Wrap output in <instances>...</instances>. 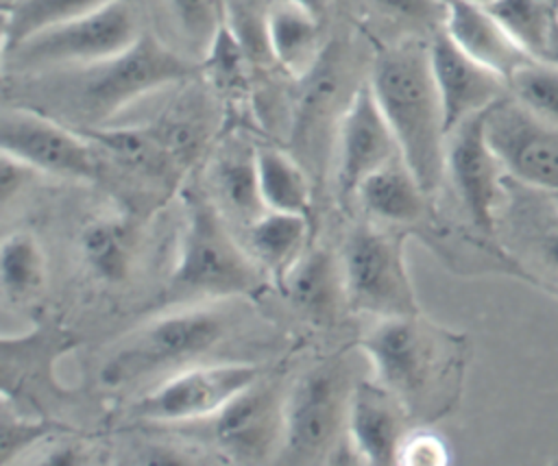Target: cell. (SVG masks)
<instances>
[{"instance_id": "3957f363", "label": "cell", "mask_w": 558, "mask_h": 466, "mask_svg": "<svg viewBox=\"0 0 558 466\" xmlns=\"http://www.w3.org/2000/svg\"><path fill=\"white\" fill-rule=\"evenodd\" d=\"M262 287V268L231 235L220 207L198 192L185 196V224L166 303L233 301Z\"/></svg>"}, {"instance_id": "44dd1931", "label": "cell", "mask_w": 558, "mask_h": 466, "mask_svg": "<svg viewBox=\"0 0 558 466\" xmlns=\"http://www.w3.org/2000/svg\"><path fill=\"white\" fill-rule=\"evenodd\" d=\"M355 198L379 222L390 226L418 224L429 218V194L423 189L403 157L364 179Z\"/></svg>"}, {"instance_id": "1f68e13d", "label": "cell", "mask_w": 558, "mask_h": 466, "mask_svg": "<svg viewBox=\"0 0 558 466\" xmlns=\"http://www.w3.org/2000/svg\"><path fill=\"white\" fill-rule=\"evenodd\" d=\"M170 15L187 41V46L201 59L211 48L216 35L225 24V11L218 0H166Z\"/></svg>"}, {"instance_id": "9a60e30c", "label": "cell", "mask_w": 558, "mask_h": 466, "mask_svg": "<svg viewBox=\"0 0 558 466\" xmlns=\"http://www.w3.org/2000/svg\"><path fill=\"white\" fill-rule=\"evenodd\" d=\"M401 157L395 133L371 89L368 78L349 96L336 126V185L355 198L366 176Z\"/></svg>"}, {"instance_id": "e575fe53", "label": "cell", "mask_w": 558, "mask_h": 466, "mask_svg": "<svg viewBox=\"0 0 558 466\" xmlns=\"http://www.w3.org/2000/svg\"><path fill=\"white\" fill-rule=\"evenodd\" d=\"M449 442L427 425L412 427L397 453V464L405 466H442L451 462Z\"/></svg>"}, {"instance_id": "83f0119b", "label": "cell", "mask_w": 558, "mask_h": 466, "mask_svg": "<svg viewBox=\"0 0 558 466\" xmlns=\"http://www.w3.org/2000/svg\"><path fill=\"white\" fill-rule=\"evenodd\" d=\"M0 285L11 303L35 298L46 285V255L35 235L15 231L0 246Z\"/></svg>"}, {"instance_id": "e0dca14e", "label": "cell", "mask_w": 558, "mask_h": 466, "mask_svg": "<svg viewBox=\"0 0 558 466\" xmlns=\"http://www.w3.org/2000/svg\"><path fill=\"white\" fill-rule=\"evenodd\" d=\"M78 346V335L57 322H37L31 331L0 342V375L4 398H28L35 390H57L54 366Z\"/></svg>"}, {"instance_id": "5b68a950", "label": "cell", "mask_w": 558, "mask_h": 466, "mask_svg": "<svg viewBox=\"0 0 558 466\" xmlns=\"http://www.w3.org/2000/svg\"><path fill=\"white\" fill-rule=\"evenodd\" d=\"M74 70L76 109L87 120L105 122L135 100L190 78L194 65L153 35L142 33L124 52Z\"/></svg>"}, {"instance_id": "277c9868", "label": "cell", "mask_w": 558, "mask_h": 466, "mask_svg": "<svg viewBox=\"0 0 558 466\" xmlns=\"http://www.w3.org/2000/svg\"><path fill=\"white\" fill-rule=\"evenodd\" d=\"M233 327L225 301L181 305L129 333L105 359L100 381L116 390L166 379L211 353Z\"/></svg>"}, {"instance_id": "74e56055", "label": "cell", "mask_w": 558, "mask_h": 466, "mask_svg": "<svg viewBox=\"0 0 558 466\" xmlns=\"http://www.w3.org/2000/svg\"><path fill=\"white\" fill-rule=\"evenodd\" d=\"M266 2H283V4H292V7H299L312 15H316L318 20L325 17L327 9H329V2L331 0H266Z\"/></svg>"}, {"instance_id": "d6986e66", "label": "cell", "mask_w": 558, "mask_h": 466, "mask_svg": "<svg viewBox=\"0 0 558 466\" xmlns=\"http://www.w3.org/2000/svg\"><path fill=\"white\" fill-rule=\"evenodd\" d=\"M442 30L471 59L501 74L506 81L532 57L510 37L488 7L464 0H447Z\"/></svg>"}, {"instance_id": "f1b7e54d", "label": "cell", "mask_w": 558, "mask_h": 466, "mask_svg": "<svg viewBox=\"0 0 558 466\" xmlns=\"http://www.w3.org/2000/svg\"><path fill=\"white\" fill-rule=\"evenodd\" d=\"M107 2L111 0H15L4 9L2 48L9 52L28 37L92 13Z\"/></svg>"}, {"instance_id": "d4e9b609", "label": "cell", "mask_w": 558, "mask_h": 466, "mask_svg": "<svg viewBox=\"0 0 558 466\" xmlns=\"http://www.w3.org/2000/svg\"><path fill=\"white\" fill-rule=\"evenodd\" d=\"M137 233L131 220L107 216L92 220L81 233V253L92 270L105 283L129 279L135 261Z\"/></svg>"}, {"instance_id": "603a6c76", "label": "cell", "mask_w": 558, "mask_h": 466, "mask_svg": "<svg viewBox=\"0 0 558 466\" xmlns=\"http://www.w3.org/2000/svg\"><path fill=\"white\" fill-rule=\"evenodd\" d=\"M255 152L257 148L246 144H231L218 155L211 168L216 205L225 207V218L229 216L242 226H248L266 211L259 194Z\"/></svg>"}, {"instance_id": "7a4b0ae2", "label": "cell", "mask_w": 558, "mask_h": 466, "mask_svg": "<svg viewBox=\"0 0 558 466\" xmlns=\"http://www.w3.org/2000/svg\"><path fill=\"white\" fill-rule=\"evenodd\" d=\"M371 89L395 133L401 157L434 196L445 176V115L429 65V41L386 46L371 70Z\"/></svg>"}, {"instance_id": "9c48e42d", "label": "cell", "mask_w": 558, "mask_h": 466, "mask_svg": "<svg viewBox=\"0 0 558 466\" xmlns=\"http://www.w3.org/2000/svg\"><path fill=\"white\" fill-rule=\"evenodd\" d=\"M259 377V366L246 361L192 364L148 390L133 405V414L142 420L166 425L201 422L218 414Z\"/></svg>"}, {"instance_id": "4dcf8cb0", "label": "cell", "mask_w": 558, "mask_h": 466, "mask_svg": "<svg viewBox=\"0 0 558 466\" xmlns=\"http://www.w3.org/2000/svg\"><path fill=\"white\" fill-rule=\"evenodd\" d=\"M510 96L536 118L558 126V68L530 59L508 78Z\"/></svg>"}, {"instance_id": "30bf717a", "label": "cell", "mask_w": 558, "mask_h": 466, "mask_svg": "<svg viewBox=\"0 0 558 466\" xmlns=\"http://www.w3.org/2000/svg\"><path fill=\"white\" fill-rule=\"evenodd\" d=\"M499 222L506 226L504 248L521 279L558 296V192L530 187L508 176Z\"/></svg>"}, {"instance_id": "2e32d148", "label": "cell", "mask_w": 558, "mask_h": 466, "mask_svg": "<svg viewBox=\"0 0 558 466\" xmlns=\"http://www.w3.org/2000/svg\"><path fill=\"white\" fill-rule=\"evenodd\" d=\"M429 65L447 133L510 94L508 81L501 74L471 59L442 28L429 39Z\"/></svg>"}, {"instance_id": "f35d334b", "label": "cell", "mask_w": 558, "mask_h": 466, "mask_svg": "<svg viewBox=\"0 0 558 466\" xmlns=\"http://www.w3.org/2000/svg\"><path fill=\"white\" fill-rule=\"evenodd\" d=\"M541 61H547V63H551V65L558 68V26H556V30H554V35H551V39H549V44H547V48H545Z\"/></svg>"}, {"instance_id": "d590c367", "label": "cell", "mask_w": 558, "mask_h": 466, "mask_svg": "<svg viewBox=\"0 0 558 466\" xmlns=\"http://www.w3.org/2000/svg\"><path fill=\"white\" fill-rule=\"evenodd\" d=\"M384 15L421 30L436 33L445 24L447 0H371Z\"/></svg>"}, {"instance_id": "ac0fdd59", "label": "cell", "mask_w": 558, "mask_h": 466, "mask_svg": "<svg viewBox=\"0 0 558 466\" xmlns=\"http://www.w3.org/2000/svg\"><path fill=\"white\" fill-rule=\"evenodd\" d=\"M412 418L403 403L375 377L355 381L347 442L355 459L366 464H397L399 446Z\"/></svg>"}, {"instance_id": "6da1fadb", "label": "cell", "mask_w": 558, "mask_h": 466, "mask_svg": "<svg viewBox=\"0 0 558 466\" xmlns=\"http://www.w3.org/2000/svg\"><path fill=\"white\" fill-rule=\"evenodd\" d=\"M373 377L408 409L412 422L447 416L462 392L469 344L462 333L412 316L379 318L360 340Z\"/></svg>"}, {"instance_id": "836d02e7", "label": "cell", "mask_w": 558, "mask_h": 466, "mask_svg": "<svg viewBox=\"0 0 558 466\" xmlns=\"http://www.w3.org/2000/svg\"><path fill=\"white\" fill-rule=\"evenodd\" d=\"M57 429V422L46 418H26L17 416V412H9V405L2 401V418H0V462L9 464L20 457L24 451H31L37 442H41L50 431Z\"/></svg>"}, {"instance_id": "60d3db41", "label": "cell", "mask_w": 558, "mask_h": 466, "mask_svg": "<svg viewBox=\"0 0 558 466\" xmlns=\"http://www.w3.org/2000/svg\"><path fill=\"white\" fill-rule=\"evenodd\" d=\"M556 4H558V0H556Z\"/></svg>"}, {"instance_id": "8d00e7d4", "label": "cell", "mask_w": 558, "mask_h": 466, "mask_svg": "<svg viewBox=\"0 0 558 466\" xmlns=\"http://www.w3.org/2000/svg\"><path fill=\"white\" fill-rule=\"evenodd\" d=\"M39 174L35 168L28 163L20 161L17 157L2 152V163H0V200L2 205H9L13 196H17L33 179Z\"/></svg>"}, {"instance_id": "cb8c5ba5", "label": "cell", "mask_w": 558, "mask_h": 466, "mask_svg": "<svg viewBox=\"0 0 558 466\" xmlns=\"http://www.w3.org/2000/svg\"><path fill=\"white\" fill-rule=\"evenodd\" d=\"M307 233V216L270 209L244 226L248 255L262 270L279 277V283L303 255Z\"/></svg>"}, {"instance_id": "5bb4252c", "label": "cell", "mask_w": 558, "mask_h": 466, "mask_svg": "<svg viewBox=\"0 0 558 466\" xmlns=\"http://www.w3.org/2000/svg\"><path fill=\"white\" fill-rule=\"evenodd\" d=\"M486 135L510 179L558 192V126L508 94L486 111Z\"/></svg>"}, {"instance_id": "ba28073f", "label": "cell", "mask_w": 558, "mask_h": 466, "mask_svg": "<svg viewBox=\"0 0 558 466\" xmlns=\"http://www.w3.org/2000/svg\"><path fill=\"white\" fill-rule=\"evenodd\" d=\"M140 35L131 4L111 0L92 13L28 37L4 57H13L24 68H85L124 52Z\"/></svg>"}, {"instance_id": "ab89813d", "label": "cell", "mask_w": 558, "mask_h": 466, "mask_svg": "<svg viewBox=\"0 0 558 466\" xmlns=\"http://www.w3.org/2000/svg\"><path fill=\"white\" fill-rule=\"evenodd\" d=\"M464 2H473V4H480V7H490V4H495L497 0H464Z\"/></svg>"}, {"instance_id": "f546056e", "label": "cell", "mask_w": 558, "mask_h": 466, "mask_svg": "<svg viewBox=\"0 0 558 466\" xmlns=\"http://www.w3.org/2000/svg\"><path fill=\"white\" fill-rule=\"evenodd\" d=\"M488 9L532 59L543 57L558 26L556 0H497Z\"/></svg>"}, {"instance_id": "8992f818", "label": "cell", "mask_w": 558, "mask_h": 466, "mask_svg": "<svg viewBox=\"0 0 558 466\" xmlns=\"http://www.w3.org/2000/svg\"><path fill=\"white\" fill-rule=\"evenodd\" d=\"M405 233L362 222L347 235L340 263L347 305L379 318L421 311L405 261Z\"/></svg>"}, {"instance_id": "ffe728a7", "label": "cell", "mask_w": 558, "mask_h": 466, "mask_svg": "<svg viewBox=\"0 0 558 466\" xmlns=\"http://www.w3.org/2000/svg\"><path fill=\"white\" fill-rule=\"evenodd\" d=\"M281 287L292 307L316 324L333 322L347 303L342 263L327 248H305L281 279Z\"/></svg>"}, {"instance_id": "4fadbf2b", "label": "cell", "mask_w": 558, "mask_h": 466, "mask_svg": "<svg viewBox=\"0 0 558 466\" xmlns=\"http://www.w3.org/2000/svg\"><path fill=\"white\" fill-rule=\"evenodd\" d=\"M2 152L17 157L39 174L76 181L98 176V155L94 144L33 109H4L0 120Z\"/></svg>"}, {"instance_id": "52a82bcc", "label": "cell", "mask_w": 558, "mask_h": 466, "mask_svg": "<svg viewBox=\"0 0 558 466\" xmlns=\"http://www.w3.org/2000/svg\"><path fill=\"white\" fill-rule=\"evenodd\" d=\"M342 357H331L296 379L286 396L283 457L290 462H325L340 449L355 381Z\"/></svg>"}, {"instance_id": "484cf974", "label": "cell", "mask_w": 558, "mask_h": 466, "mask_svg": "<svg viewBox=\"0 0 558 466\" xmlns=\"http://www.w3.org/2000/svg\"><path fill=\"white\" fill-rule=\"evenodd\" d=\"M255 159L264 207L270 211L307 216L312 205V183L305 168L290 152L272 146H259Z\"/></svg>"}, {"instance_id": "7c38bea8", "label": "cell", "mask_w": 558, "mask_h": 466, "mask_svg": "<svg viewBox=\"0 0 558 466\" xmlns=\"http://www.w3.org/2000/svg\"><path fill=\"white\" fill-rule=\"evenodd\" d=\"M286 392L272 379H255L207 420L209 438L231 462H264L283 446Z\"/></svg>"}, {"instance_id": "7402d4cb", "label": "cell", "mask_w": 558, "mask_h": 466, "mask_svg": "<svg viewBox=\"0 0 558 466\" xmlns=\"http://www.w3.org/2000/svg\"><path fill=\"white\" fill-rule=\"evenodd\" d=\"M266 35L272 61L288 74L307 76L320 61V22L316 15L283 2H268Z\"/></svg>"}, {"instance_id": "d6a6232c", "label": "cell", "mask_w": 558, "mask_h": 466, "mask_svg": "<svg viewBox=\"0 0 558 466\" xmlns=\"http://www.w3.org/2000/svg\"><path fill=\"white\" fill-rule=\"evenodd\" d=\"M201 61L205 63L211 83L225 94H240L244 89L248 54L227 22Z\"/></svg>"}, {"instance_id": "4316f807", "label": "cell", "mask_w": 558, "mask_h": 466, "mask_svg": "<svg viewBox=\"0 0 558 466\" xmlns=\"http://www.w3.org/2000/svg\"><path fill=\"white\" fill-rule=\"evenodd\" d=\"M96 146L109 150L120 163L140 174L166 179L172 172L177 155L153 126L96 128L89 133Z\"/></svg>"}, {"instance_id": "8fae6325", "label": "cell", "mask_w": 558, "mask_h": 466, "mask_svg": "<svg viewBox=\"0 0 558 466\" xmlns=\"http://www.w3.org/2000/svg\"><path fill=\"white\" fill-rule=\"evenodd\" d=\"M486 111L460 122L447 133L445 176L449 179L471 226L495 237L508 174L488 142Z\"/></svg>"}]
</instances>
